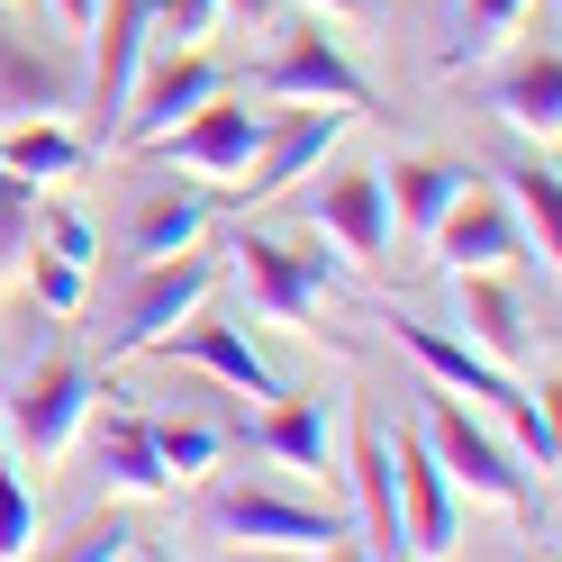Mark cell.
Listing matches in <instances>:
<instances>
[{
    "label": "cell",
    "instance_id": "cell-1",
    "mask_svg": "<svg viewBox=\"0 0 562 562\" xmlns=\"http://www.w3.org/2000/svg\"><path fill=\"white\" fill-rule=\"evenodd\" d=\"M200 536L209 544H272V553H327V544H355V526H345L336 508L318 499H291V490H272V481H227L218 499L200 508Z\"/></svg>",
    "mask_w": 562,
    "mask_h": 562
},
{
    "label": "cell",
    "instance_id": "cell-2",
    "mask_svg": "<svg viewBox=\"0 0 562 562\" xmlns=\"http://www.w3.org/2000/svg\"><path fill=\"white\" fill-rule=\"evenodd\" d=\"M209 291H218V263H209L200 245H182V255H155V263H136V272L119 281V300L100 308V345H110V363L146 355V345H155L164 327H182Z\"/></svg>",
    "mask_w": 562,
    "mask_h": 562
},
{
    "label": "cell",
    "instance_id": "cell-3",
    "mask_svg": "<svg viewBox=\"0 0 562 562\" xmlns=\"http://www.w3.org/2000/svg\"><path fill=\"white\" fill-rule=\"evenodd\" d=\"M417 445L445 463V481H463V490H481V499H499V508H526V463L508 453V436H490L453 391L417 400Z\"/></svg>",
    "mask_w": 562,
    "mask_h": 562
},
{
    "label": "cell",
    "instance_id": "cell-4",
    "mask_svg": "<svg viewBox=\"0 0 562 562\" xmlns=\"http://www.w3.org/2000/svg\"><path fill=\"white\" fill-rule=\"evenodd\" d=\"M91 400H100L91 363H64L55 355V363H37L10 400H0V436H10L19 453H37V463H64L74 436H82V417H91Z\"/></svg>",
    "mask_w": 562,
    "mask_h": 562
},
{
    "label": "cell",
    "instance_id": "cell-5",
    "mask_svg": "<svg viewBox=\"0 0 562 562\" xmlns=\"http://www.w3.org/2000/svg\"><path fill=\"white\" fill-rule=\"evenodd\" d=\"M82 110V46L74 37H27L0 19V127L19 119H74Z\"/></svg>",
    "mask_w": 562,
    "mask_h": 562
},
{
    "label": "cell",
    "instance_id": "cell-6",
    "mask_svg": "<svg viewBox=\"0 0 562 562\" xmlns=\"http://www.w3.org/2000/svg\"><path fill=\"white\" fill-rule=\"evenodd\" d=\"M218 91H227V64H218V55H200V46H172L164 64H136V82H127V110H119V127H110V146L146 155L164 127H182L200 100H218Z\"/></svg>",
    "mask_w": 562,
    "mask_h": 562
},
{
    "label": "cell",
    "instance_id": "cell-7",
    "mask_svg": "<svg viewBox=\"0 0 562 562\" xmlns=\"http://www.w3.org/2000/svg\"><path fill=\"white\" fill-rule=\"evenodd\" d=\"M255 146H263V110L218 91V100H200L182 127H164L146 155H164V172H191V182H236V172L255 164Z\"/></svg>",
    "mask_w": 562,
    "mask_h": 562
},
{
    "label": "cell",
    "instance_id": "cell-8",
    "mask_svg": "<svg viewBox=\"0 0 562 562\" xmlns=\"http://www.w3.org/2000/svg\"><path fill=\"white\" fill-rule=\"evenodd\" d=\"M255 100H336V110H372V82L336 55L327 27H281L272 55L255 64Z\"/></svg>",
    "mask_w": 562,
    "mask_h": 562
},
{
    "label": "cell",
    "instance_id": "cell-9",
    "mask_svg": "<svg viewBox=\"0 0 562 562\" xmlns=\"http://www.w3.org/2000/svg\"><path fill=\"white\" fill-rule=\"evenodd\" d=\"M227 255H236L245 300H255L272 327H308V318H318V300L336 291V263L327 255H300V245H281V236H236Z\"/></svg>",
    "mask_w": 562,
    "mask_h": 562
},
{
    "label": "cell",
    "instance_id": "cell-10",
    "mask_svg": "<svg viewBox=\"0 0 562 562\" xmlns=\"http://www.w3.org/2000/svg\"><path fill=\"white\" fill-rule=\"evenodd\" d=\"M209 236V191L200 182H172V172H136L127 209H119V272L155 263V255H182V245Z\"/></svg>",
    "mask_w": 562,
    "mask_h": 562
},
{
    "label": "cell",
    "instance_id": "cell-11",
    "mask_svg": "<svg viewBox=\"0 0 562 562\" xmlns=\"http://www.w3.org/2000/svg\"><path fill=\"white\" fill-rule=\"evenodd\" d=\"M300 218L345 245V263H381V245H391V200H381V172L372 164H345L327 172L318 191L300 200Z\"/></svg>",
    "mask_w": 562,
    "mask_h": 562
},
{
    "label": "cell",
    "instance_id": "cell-12",
    "mask_svg": "<svg viewBox=\"0 0 562 562\" xmlns=\"http://www.w3.org/2000/svg\"><path fill=\"white\" fill-rule=\"evenodd\" d=\"M355 127V110H336V100H318V110H300V119H263V146L255 164H245V200H281V191H300L308 172L327 164V146Z\"/></svg>",
    "mask_w": 562,
    "mask_h": 562
},
{
    "label": "cell",
    "instance_id": "cell-13",
    "mask_svg": "<svg viewBox=\"0 0 562 562\" xmlns=\"http://www.w3.org/2000/svg\"><path fill=\"white\" fill-rule=\"evenodd\" d=\"M427 255L445 272H517L526 263V227H517V209L508 200H453L445 218L427 227Z\"/></svg>",
    "mask_w": 562,
    "mask_h": 562
},
{
    "label": "cell",
    "instance_id": "cell-14",
    "mask_svg": "<svg viewBox=\"0 0 562 562\" xmlns=\"http://www.w3.org/2000/svg\"><path fill=\"white\" fill-rule=\"evenodd\" d=\"M146 355H164V363H191V372H209L218 391H245V400H272L281 391V372L255 355V336L245 327H227V318H200V327H164Z\"/></svg>",
    "mask_w": 562,
    "mask_h": 562
},
{
    "label": "cell",
    "instance_id": "cell-15",
    "mask_svg": "<svg viewBox=\"0 0 562 562\" xmlns=\"http://www.w3.org/2000/svg\"><path fill=\"white\" fill-rule=\"evenodd\" d=\"M453 300H463V327L490 363H517L536 355V308H526V291L508 272H453Z\"/></svg>",
    "mask_w": 562,
    "mask_h": 562
},
{
    "label": "cell",
    "instance_id": "cell-16",
    "mask_svg": "<svg viewBox=\"0 0 562 562\" xmlns=\"http://www.w3.org/2000/svg\"><path fill=\"white\" fill-rule=\"evenodd\" d=\"M526 10H536V0H445V10H436V74L463 82L472 64L508 55V37L526 27Z\"/></svg>",
    "mask_w": 562,
    "mask_h": 562
},
{
    "label": "cell",
    "instance_id": "cell-17",
    "mask_svg": "<svg viewBox=\"0 0 562 562\" xmlns=\"http://www.w3.org/2000/svg\"><path fill=\"white\" fill-rule=\"evenodd\" d=\"M355 544L363 553H408L400 526V453L381 427H355Z\"/></svg>",
    "mask_w": 562,
    "mask_h": 562
},
{
    "label": "cell",
    "instance_id": "cell-18",
    "mask_svg": "<svg viewBox=\"0 0 562 562\" xmlns=\"http://www.w3.org/2000/svg\"><path fill=\"white\" fill-rule=\"evenodd\" d=\"M272 400H281V408H272V417H255V427H245V445L272 453V463H291L300 481H308V472H327L336 400H327V391H272Z\"/></svg>",
    "mask_w": 562,
    "mask_h": 562
},
{
    "label": "cell",
    "instance_id": "cell-19",
    "mask_svg": "<svg viewBox=\"0 0 562 562\" xmlns=\"http://www.w3.org/2000/svg\"><path fill=\"white\" fill-rule=\"evenodd\" d=\"M400 345H408L417 363H427V381H436V391H463V400H490V408H499V400H517L508 363H490L472 336H445V327H417V318H400Z\"/></svg>",
    "mask_w": 562,
    "mask_h": 562
},
{
    "label": "cell",
    "instance_id": "cell-20",
    "mask_svg": "<svg viewBox=\"0 0 562 562\" xmlns=\"http://www.w3.org/2000/svg\"><path fill=\"white\" fill-rule=\"evenodd\" d=\"M82 427H91V463H100L110 490H127V499H164V490H172L164 453H155V436H146V417L100 408V417H82Z\"/></svg>",
    "mask_w": 562,
    "mask_h": 562
},
{
    "label": "cell",
    "instance_id": "cell-21",
    "mask_svg": "<svg viewBox=\"0 0 562 562\" xmlns=\"http://www.w3.org/2000/svg\"><path fill=\"white\" fill-rule=\"evenodd\" d=\"M490 110H499L517 136H536V146H553V127H562V64L553 46H526L499 82H490Z\"/></svg>",
    "mask_w": 562,
    "mask_h": 562
},
{
    "label": "cell",
    "instance_id": "cell-22",
    "mask_svg": "<svg viewBox=\"0 0 562 562\" xmlns=\"http://www.w3.org/2000/svg\"><path fill=\"white\" fill-rule=\"evenodd\" d=\"M400 453V526H408V553H445L453 544V481L427 445H391Z\"/></svg>",
    "mask_w": 562,
    "mask_h": 562
},
{
    "label": "cell",
    "instance_id": "cell-23",
    "mask_svg": "<svg viewBox=\"0 0 562 562\" xmlns=\"http://www.w3.org/2000/svg\"><path fill=\"white\" fill-rule=\"evenodd\" d=\"M463 191H472V172H463V164H445V155H400L391 172H381V200L400 209V227H408L417 245H427V227H436Z\"/></svg>",
    "mask_w": 562,
    "mask_h": 562
},
{
    "label": "cell",
    "instance_id": "cell-24",
    "mask_svg": "<svg viewBox=\"0 0 562 562\" xmlns=\"http://www.w3.org/2000/svg\"><path fill=\"white\" fill-rule=\"evenodd\" d=\"M0 164H10L27 191H46V182H74L91 164V136L64 127V119H19V127H0Z\"/></svg>",
    "mask_w": 562,
    "mask_h": 562
},
{
    "label": "cell",
    "instance_id": "cell-25",
    "mask_svg": "<svg viewBox=\"0 0 562 562\" xmlns=\"http://www.w3.org/2000/svg\"><path fill=\"white\" fill-rule=\"evenodd\" d=\"M508 209L526 227V255L553 263V245H562V182H553V164H517L508 172Z\"/></svg>",
    "mask_w": 562,
    "mask_h": 562
},
{
    "label": "cell",
    "instance_id": "cell-26",
    "mask_svg": "<svg viewBox=\"0 0 562 562\" xmlns=\"http://www.w3.org/2000/svg\"><path fill=\"white\" fill-rule=\"evenodd\" d=\"M146 436H155V453H164V472H172V481L218 472V453L236 445L227 427H200V417H146Z\"/></svg>",
    "mask_w": 562,
    "mask_h": 562
},
{
    "label": "cell",
    "instance_id": "cell-27",
    "mask_svg": "<svg viewBox=\"0 0 562 562\" xmlns=\"http://www.w3.org/2000/svg\"><path fill=\"white\" fill-rule=\"evenodd\" d=\"M499 417H508V453L526 472H553V453H562V436H553V408H536V400H499Z\"/></svg>",
    "mask_w": 562,
    "mask_h": 562
},
{
    "label": "cell",
    "instance_id": "cell-28",
    "mask_svg": "<svg viewBox=\"0 0 562 562\" xmlns=\"http://www.w3.org/2000/svg\"><path fill=\"white\" fill-rule=\"evenodd\" d=\"M27 236H37V191H27L19 172L0 164V281L27 263Z\"/></svg>",
    "mask_w": 562,
    "mask_h": 562
},
{
    "label": "cell",
    "instance_id": "cell-29",
    "mask_svg": "<svg viewBox=\"0 0 562 562\" xmlns=\"http://www.w3.org/2000/svg\"><path fill=\"white\" fill-rule=\"evenodd\" d=\"M37 227H46V236H27V245H46V255L82 263V272H100V263H110V255H100V227H91V209H46Z\"/></svg>",
    "mask_w": 562,
    "mask_h": 562
},
{
    "label": "cell",
    "instance_id": "cell-30",
    "mask_svg": "<svg viewBox=\"0 0 562 562\" xmlns=\"http://www.w3.org/2000/svg\"><path fill=\"white\" fill-rule=\"evenodd\" d=\"M218 19H227V0H155V37L164 46H209Z\"/></svg>",
    "mask_w": 562,
    "mask_h": 562
},
{
    "label": "cell",
    "instance_id": "cell-31",
    "mask_svg": "<svg viewBox=\"0 0 562 562\" xmlns=\"http://www.w3.org/2000/svg\"><path fill=\"white\" fill-rule=\"evenodd\" d=\"M0 553H37V499L10 463H0Z\"/></svg>",
    "mask_w": 562,
    "mask_h": 562
},
{
    "label": "cell",
    "instance_id": "cell-32",
    "mask_svg": "<svg viewBox=\"0 0 562 562\" xmlns=\"http://www.w3.org/2000/svg\"><path fill=\"white\" fill-rule=\"evenodd\" d=\"M82 263H64V255H46V245H37V308H46V318H74V308H82Z\"/></svg>",
    "mask_w": 562,
    "mask_h": 562
},
{
    "label": "cell",
    "instance_id": "cell-33",
    "mask_svg": "<svg viewBox=\"0 0 562 562\" xmlns=\"http://www.w3.org/2000/svg\"><path fill=\"white\" fill-rule=\"evenodd\" d=\"M55 553H64V562H119V553H146V544H136L127 526L110 517V526H82V536H74V544H55Z\"/></svg>",
    "mask_w": 562,
    "mask_h": 562
},
{
    "label": "cell",
    "instance_id": "cell-34",
    "mask_svg": "<svg viewBox=\"0 0 562 562\" xmlns=\"http://www.w3.org/2000/svg\"><path fill=\"white\" fill-rule=\"evenodd\" d=\"M46 10L64 19V27H74V37H82V27H91V10H100V0H46Z\"/></svg>",
    "mask_w": 562,
    "mask_h": 562
},
{
    "label": "cell",
    "instance_id": "cell-35",
    "mask_svg": "<svg viewBox=\"0 0 562 562\" xmlns=\"http://www.w3.org/2000/svg\"><path fill=\"white\" fill-rule=\"evenodd\" d=\"M308 10H327V19H372L381 0H308Z\"/></svg>",
    "mask_w": 562,
    "mask_h": 562
},
{
    "label": "cell",
    "instance_id": "cell-36",
    "mask_svg": "<svg viewBox=\"0 0 562 562\" xmlns=\"http://www.w3.org/2000/svg\"><path fill=\"white\" fill-rule=\"evenodd\" d=\"M227 19H245V27H263V19H272V0H227Z\"/></svg>",
    "mask_w": 562,
    "mask_h": 562
}]
</instances>
